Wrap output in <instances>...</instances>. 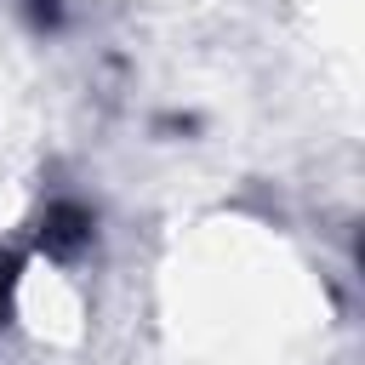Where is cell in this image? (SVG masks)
<instances>
[{
  "label": "cell",
  "mask_w": 365,
  "mask_h": 365,
  "mask_svg": "<svg viewBox=\"0 0 365 365\" xmlns=\"http://www.w3.org/2000/svg\"><path fill=\"white\" fill-rule=\"evenodd\" d=\"M97 245V211L74 194H57L46 200V211L34 217V251L51 257V262H74Z\"/></svg>",
  "instance_id": "1"
},
{
  "label": "cell",
  "mask_w": 365,
  "mask_h": 365,
  "mask_svg": "<svg viewBox=\"0 0 365 365\" xmlns=\"http://www.w3.org/2000/svg\"><path fill=\"white\" fill-rule=\"evenodd\" d=\"M29 257H34V251H23V245H6V240H0V325H6V319H11V308H17V285H23Z\"/></svg>",
  "instance_id": "2"
},
{
  "label": "cell",
  "mask_w": 365,
  "mask_h": 365,
  "mask_svg": "<svg viewBox=\"0 0 365 365\" xmlns=\"http://www.w3.org/2000/svg\"><path fill=\"white\" fill-rule=\"evenodd\" d=\"M23 11H29L34 29H57L63 23V0H23Z\"/></svg>",
  "instance_id": "3"
}]
</instances>
